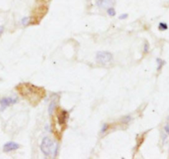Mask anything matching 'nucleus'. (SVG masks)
Returning a JSON list of instances; mask_svg holds the SVG:
<instances>
[{"mask_svg": "<svg viewBox=\"0 0 169 159\" xmlns=\"http://www.w3.org/2000/svg\"><path fill=\"white\" fill-rule=\"evenodd\" d=\"M16 89L19 94L33 106H36L45 97V90L44 88L29 82L20 83L17 86Z\"/></svg>", "mask_w": 169, "mask_h": 159, "instance_id": "1", "label": "nucleus"}, {"mask_svg": "<svg viewBox=\"0 0 169 159\" xmlns=\"http://www.w3.org/2000/svg\"><path fill=\"white\" fill-rule=\"evenodd\" d=\"M68 116H69V115H68V112L66 111H63V110L60 108H56V117H57V119L54 116L52 117V119L56 122V125H59L60 130L62 133L66 128Z\"/></svg>", "mask_w": 169, "mask_h": 159, "instance_id": "2", "label": "nucleus"}, {"mask_svg": "<svg viewBox=\"0 0 169 159\" xmlns=\"http://www.w3.org/2000/svg\"><path fill=\"white\" fill-rule=\"evenodd\" d=\"M48 8L46 6H40L33 11L32 16L29 17V25H37L40 22L42 18L47 13Z\"/></svg>", "mask_w": 169, "mask_h": 159, "instance_id": "3", "label": "nucleus"}, {"mask_svg": "<svg viewBox=\"0 0 169 159\" xmlns=\"http://www.w3.org/2000/svg\"><path fill=\"white\" fill-rule=\"evenodd\" d=\"M40 149L43 153L45 156H51L53 153L57 151V146L55 144L53 141L51 140L49 137H45L43 138L41 144H40Z\"/></svg>", "mask_w": 169, "mask_h": 159, "instance_id": "4", "label": "nucleus"}, {"mask_svg": "<svg viewBox=\"0 0 169 159\" xmlns=\"http://www.w3.org/2000/svg\"><path fill=\"white\" fill-rule=\"evenodd\" d=\"M96 58L97 60L101 64H107L112 59V55L106 51H100L97 53Z\"/></svg>", "mask_w": 169, "mask_h": 159, "instance_id": "5", "label": "nucleus"}, {"mask_svg": "<svg viewBox=\"0 0 169 159\" xmlns=\"http://www.w3.org/2000/svg\"><path fill=\"white\" fill-rule=\"evenodd\" d=\"M17 102V99L16 98H11V97H5L3 98L0 101V104L2 106V108L4 109L8 106H11V105H13V104Z\"/></svg>", "mask_w": 169, "mask_h": 159, "instance_id": "6", "label": "nucleus"}, {"mask_svg": "<svg viewBox=\"0 0 169 159\" xmlns=\"http://www.w3.org/2000/svg\"><path fill=\"white\" fill-rule=\"evenodd\" d=\"M20 148V145L18 143H15V142H8V143H5L3 146V151L4 152H11L13 150H17Z\"/></svg>", "mask_w": 169, "mask_h": 159, "instance_id": "7", "label": "nucleus"}, {"mask_svg": "<svg viewBox=\"0 0 169 159\" xmlns=\"http://www.w3.org/2000/svg\"><path fill=\"white\" fill-rule=\"evenodd\" d=\"M115 3V0H97V4L100 8H111Z\"/></svg>", "mask_w": 169, "mask_h": 159, "instance_id": "8", "label": "nucleus"}, {"mask_svg": "<svg viewBox=\"0 0 169 159\" xmlns=\"http://www.w3.org/2000/svg\"><path fill=\"white\" fill-rule=\"evenodd\" d=\"M157 63H158V70H160L162 69V67L163 66V64H165V61H163L161 59H157Z\"/></svg>", "mask_w": 169, "mask_h": 159, "instance_id": "9", "label": "nucleus"}, {"mask_svg": "<svg viewBox=\"0 0 169 159\" xmlns=\"http://www.w3.org/2000/svg\"><path fill=\"white\" fill-rule=\"evenodd\" d=\"M167 28H168V27H167V25L166 23H163V22L159 23V29L160 30V31H165V30H167Z\"/></svg>", "mask_w": 169, "mask_h": 159, "instance_id": "10", "label": "nucleus"}, {"mask_svg": "<svg viewBox=\"0 0 169 159\" xmlns=\"http://www.w3.org/2000/svg\"><path fill=\"white\" fill-rule=\"evenodd\" d=\"M107 13H108L110 16H115V15H116V11H115V9L111 7V8H109L108 9H107Z\"/></svg>", "mask_w": 169, "mask_h": 159, "instance_id": "11", "label": "nucleus"}, {"mask_svg": "<svg viewBox=\"0 0 169 159\" xmlns=\"http://www.w3.org/2000/svg\"><path fill=\"white\" fill-rule=\"evenodd\" d=\"M56 103H55V101H52V102L50 103V108H49V112H50V114L54 112V110H55V108H56Z\"/></svg>", "mask_w": 169, "mask_h": 159, "instance_id": "12", "label": "nucleus"}, {"mask_svg": "<svg viewBox=\"0 0 169 159\" xmlns=\"http://www.w3.org/2000/svg\"><path fill=\"white\" fill-rule=\"evenodd\" d=\"M22 24H23L24 26L29 25V17H26V18L22 19Z\"/></svg>", "mask_w": 169, "mask_h": 159, "instance_id": "13", "label": "nucleus"}, {"mask_svg": "<svg viewBox=\"0 0 169 159\" xmlns=\"http://www.w3.org/2000/svg\"><path fill=\"white\" fill-rule=\"evenodd\" d=\"M130 119H131V118H130V116H129V115H128V116H125L124 118H123V119H122V121H123V123H128V122L130 120Z\"/></svg>", "mask_w": 169, "mask_h": 159, "instance_id": "14", "label": "nucleus"}, {"mask_svg": "<svg viewBox=\"0 0 169 159\" xmlns=\"http://www.w3.org/2000/svg\"><path fill=\"white\" fill-rule=\"evenodd\" d=\"M108 129V125H106V124H105V125H103L102 129V133H104L106 132V130Z\"/></svg>", "mask_w": 169, "mask_h": 159, "instance_id": "15", "label": "nucleus"}, {"mask_svg": "<svg viewBox=\"0 0 169 159\" xmlns=\"http://www.w3.org/2000/svg\"><path fill=\"white\" fill-rule=\"evenodd\" d=\"M127 17H128V15H127V14H122V15H121V16H120L119 18L121 19V20H122V19L127 18Z\"/></svg>", "mask_w": 169, "mask_h": 159, "instance_id": "16", "label": "nucleus"}, {"mask_svg": "<svg viewBox=\"0 0 169 159\" xmlns=\"http://www.w3.org/2000/svg\"><path fill=\"white\" fill-rule=\"evenodd\" d=\"M148 43H146L145 44V47H144V52H148Z\"/></svg>", "mask_w": 169, "mask_h": 159, "instance_id": "17", "label": "nucleus"}, {"mask_svg": "<svg viewBox=\"0 0 169 159\" xmlns=\"http://www.w3.org/2000/svg\"><path fill=\"white\" fill-rule=\"evenodd\" d=\"M165 130H166L167 133H168L169 134V125H167V126H165Z\"/></svg>", "mask_w": 169, "mask_h": 159, "instance_id": "18", "label": "nucleus"}]
</instances>
